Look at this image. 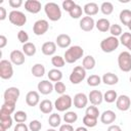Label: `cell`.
Listing matches in <instances>:
<instances>
[{
  "mask_svg": "<svg viewBox=\"0 0 131 131\" xmlns=\"http://www.w3.org/2000/svg\"><path fill=\"white\" fill-rule=\"evenodd\" d=\"M130 110H131V107H130Z\"/></svg>",
  "mask_w": 131,
  "mask_h": 131,
  "instance_id": "6125c7cd",
  "label": "cell"
},
{
  "mask_svg": "<svg viewBox=\"0 0 131 131\" xmlns=\"http://www.w3.org/2000/svg\"><path fill=\"white\" fill-rule=\"evenodd\" d=\"M44 11L47 15V17L52 21H57L61 17V10L58 6V4L54 2H48L44 6Z\"/></svg>",
  "mask_w": 131,
  "mask_h": 131,
  "instance_id": "7a4b0ae2",
  "label": "cell"
},
{
  "mask_svg": "<svg viewBox=\"0 0 131 131\" xmlns=\"http://www.w3.org/2000/svg\"><path fill=\"white\" fill-rule=\"evenodd\" d=\"M88 100L92 105H98L103 100V94L99 90H92L88 95Z\"/></svg>",
  "mask_w": 131,
  "mask_h": 131,
  "instance_id": "e0dca14e",
  "label": "cell"
},
{
  "mask_svg": "<svg viewBox=\"0 0 131 131\" xmlns=\"http://www.w3.org/2000/svg\"><path fill=\"white\" fill-rule=\"evenodd\" d=\"M118 66L121 71L127 73L131 71V54L129 51H123L118 56Z\"/></svg>",
  "mask_w": 131,
  "mask_h": 131,
  "instance_id": "5b68a950",
  "label": "cell"
},
{
  "mask_svg": "<svg viewBox=\"0 0 131 131\" xmlns=\"http://www.w3.org/2000/svg\"><path fill=\"white\" fill-rule=\"evenodd\" d=\"M99 9H100V8L98 7V5H97L95 2L86 3V4L84 5V7H83V11L86 13V15H87V16H91V17H92V15L97 14V12H98Z\"/></svg>",
  "mask_w": 131,
  "mask_h": 131,
  "instance_id": "603a6c76",
  "label": "cell"
},
{
  "mask_svg": "<svg viewBox=\"0 0 131 131\" xmlns=\"http://www.w3.org/2000/svg\"><path fill=\"white\" fill-rule=\"evenodd\" d=\"M41 51L44 55H53L56 51V43L55 42H51V41H48V42H45L43 43L42 47H41Z\"/></svg>",
  "mask_w": 131,
  "mask_h": 131,
  "instance_id": "7402d4cb",
  "label": "cell"
},
{
  "mask_svg": "<svg viewBox=\"0 0 131 131\" xmlns=\"http://www.w3.org/2000/svg\"><path fill=\"white\" fill-rule=\"evenodd\" d=\"M39 108L43 114H49L53 110V104L49 99H44L39 103Z\"/></svg>",
  "mask_w": 131,
  "mask_h": 131,
  "instance_id": "f1b7e54d",
  "label": "cell"
},
{
  "mask_svg": "<svg viewBox=\"0 0 131 131\" xmlns=\"http://www.w3.org/2000/svg\"><path fill=\"white\" fill-rule=\"evenodd\" d=\"M41 128H42V124L38 120H33L29 124V129L31 131H40Z\"/></svg>",
  "mask_w": 131,
  "mask_h": 131,
  "instance_id": "7dc6e473",
  "label": "cell"
},
{
  "mask_svg": "<svg viewBox=\"0 0 131 131\" xmlns=\"http://www.w3.org/2000/svg\"><path fill=\"white\" fill-rule=\"evenodd\" d=\"M110 33L112 36L114 37H118V36H121L122 35V27L118 24H114V25H111V28H110Z\"/></svg>",
  "mask_w": 131,
  "mask_h": 131,
  "instance_id": "7bdbcfd3",
  "label": "cell"
},
{
  "mask_svg": "<svg viewBox=\"0 0 131 131\" xmlns=\"http://www.w3.org/2000/svg\"><path fill=\"white\" fill-rule=\"evenodd\" d=\"M47 76H48L49 81H52V82H55V83L61 81V79H62V73L58 69H52V70H50L48 72Z\"/></svg>",
  "mask_w": 131,
  "mask_h": 131,
  "instance_id": "4316f807",
  "label": "cell"
},
{
  "mask_svg": "<svg viewBox=\"0 0 131 131\" xmlns=\"http://www.w3.org/2000/svg\"><path fill=\"white\" fill-rule=\"evenodd\" d=\"M7 44V38L4 36V35H1L0 36V48H4Z\"/></svg>",
  "mask_w": 131,
  "mask_h": 131,
  "instance_id": "db71d44e",
  "label": "cell"
},
{
  "mask_svg": "<svg viewBox=\"0 0 131 131\" xmlns=\"http://www.w3.org/2000/svg\"><path fill=\"white\" fill-rule=\"evenodd\" d=\"M119 45H120L119 39L114 36L106 37L100 42V48L105 53H111V52L115 51L119 47Z\"/></svg>",
  "mask_w": 131,
  "mask_h": 131,
  "instance_id": "3957f363",
  "label": "cell"
},
{
  "mask_svg": "<svg viewBox=\"0 0 131 131\" xmlns=\"http://www.w3.org/2000/svg\"><path fill=\"white\" fill-rule=\"evenodd\" d=\"M127 48H128V49H129V50L131 51V41H130V43H129V44L127 45Z\"/></svg>",
  "mask_w": 131,
  "mask_h": 131,
  "instance_id": "6f0895ef",
  "label": "cell"
},
{
  "mask_svg": "<svg viewBox=\"0 0 131 131\" xmlns=\"http://www.w3.org/2000/svg\"><path fill=\"white\" fill-rule=\"evenodd\" d=\"M15 111V104H11V103H7V102H4L1 106V110H0V113L2 114H6V115H11L13 114Z\"/></svg>",
  "mask_w": 131,
  "mask_h": 131,
  "instance_id": "8d00e7d4",
  "label": "cell"
},
{
  "mask_svg": "<svg viewBox=\"0 0 131 131\" xmlns=\"http://www.w3.org/2000/svg\"><path fill=\"white\" fill-rule=\"evenodd\" d=\"M9 57H10V61L15 66H21L26 61L25 53L20 50H12L10 52Z\"/></svg>",
  "mask_w": 131,
  "mask_h": 131,
  "instance_id": "4fadbf2b",
  "label": "cell"
},
{
  "mask_svg": "<svg viewBox=\"0 0 131 131\" xmlns=\"http://www.w3.org/2000/svg\"><path fill=\"white\" fill-rule=\"evenodd\" d=\"M83 124H84L86 127H89V128L95 127V126L97 125V119L85 115V116L83 117Z\"/></svg>",
  "mask_w": 131,
  "mask_h": 131,
  "instance_id": "b9f144b4",
  "label": "cell"
},
{
  "mask_svg": "<svg viewBox=\"0 0 131 131\" xmlns=\"http://www.w3.org/2000/svg\"><path fill=\"white\" fill-rule=\"evenodd\" d=\"M80 29L84 32H90L95 27V21L91 16H84L80 19Z\"/></svg>",
  "mask_w": 131,
  "mask_h": 131,
  "instance_id": "9a60e30c",
  "label": "cell"
},
{
  "mask_svg": "<svg viewBox=\"0 0 131 131\" xmlns=\"http://www.w3.org/2000/svg\"><path fill=\"white\" fill-rule=\"evenodd\" d=\"M49 29V24L46 19H38L33 26V33L36 36L44 35Z\"/></svg>",
  "mask_w": 131,
  "mask_h": 131,
  "instance_id": "30bf717a",
  "label": "cell"
},
{
  "mask_svg": "<svg viewBox=\"0 0 131 131\" xmlns=\"http://www.w3.org/2000/svg\"><path fill=\"white\" fill-rule=\"evenodd\" d=\"M86 77V70L81 67V66H77L74 68V70L72 71L71 75H70V81L72 84H80Z\"/></svg>",
  "mask_w": 131,
  "mask_h": 131,
  "instance_id": "ba28073f",
  "label": "cell"
},
{
  "mask_svg": "<svg viewBox=\"0 0 131 131\" xmlns=\"http://www.w3.org/2000/svg\"><path fill=\"white\" fill-rule=\"evenodd\" d=\"M38 91L43 95H48L54 90V85L48 80H42L37 85Z\"/></svg>",
  "mask_w": 131,
  "mask_h": 131,
  "instance_id": "7c38bea8",
  "label": "cell"
},
{
  "mask_svg": "<svg viewBox=\"0 0 131 131\" xmlns=\"http://www.w3.org/2000/svg\"><path fill=\"white\" fill-rule=\"evenodd\" d=\"M7 16V12L6 9L3 6H0V20H4Z\"/></svg>",
  "mask_w": 131,
  "mask_h": 131,
  "instance_id": "f5cc1de1",
  "label": "cell"
},
{
  "mask_svg": "<svg viewBox=\"0 0 131 131\" xmlns=\"http://www.w3.org/2000/svg\"><path fill=\"white\" fill-rule=\"evenodd\" d=\"M101 78L98 76V75H91L87 78V84L91 87H95V86H98L100 83H101Z\"/></svg>",
  "mask_w": 131,
  "mask_h": 131,
  "instance_id": "74e56055",
  "label": "cell"
},
{
  "mask_svg": "<svg viewBox=\"0 0 131 131\" xmlns=\"http://www.w3.org/2000/svg\"><path fill=\"white\" fill-rule=\"evenodd\" d=\"M31 72H32V74H33L34 77L41 78V77H43L45 75V67L42 63H35L32 67Z\"/></svg>",
  "mask_w": 131,
  "mask_h": 131,
  "instance_id": "484cf974",
  "label": "cell"
},
{
  "mask_svg": "<svg viewBox=\"0 0 131 131\" xmlns=\"http://www.w3.org/2000/svg\"><path fill=\"white\" fill-rule=\"evenodd\" d=\"M120 20L121 23L124 25V26H127L129 25V23L131 21V10L129 9H123L121 12H120Z\"/></svg>",
  "mask_w": 131,
  "mask_h": 131,
  "instance_id": "4dcf8cb0",
  "label": "cell"
},
{
  "mask_svg": "<svg viewBox=\"0 0 131 131\" xmlns=\"http://www.w3.org/2000/svg\"><path fill=\"white\" fill-rule=\"evenodd\" d=\"M26 103L29 106H35L40 103V95L37 91H29L26 95Z\"/></svg>",
  "mask_w": 131,
  "mask_h": 131,
  "instance_id": "ffe728a7",
  "label": "cell"
},
{
  "mask_svg": "<svg viewBox=\"0 0 131 131\" xmlns=\"http://www.w3.org/2000/svg\"><path fill=\"white\" fill-rule=\"evenodd\" d=\"M29 126H27L25 123H17L14 127V131H29Z\"/></svg>",
  "mask_w": 131,
  "mask_h": 131,
  "instance_id": "681fc988",
  "label": "cell"
},
{
  "mask_svg": "<svg viewBox=\"0 0 131 131\" xmlns=\"http://www.w3.org/2000/svg\"><path fill=\"white\" fill-rule=\"evenodd\" d=\"M75 131H88V130H87L86 127H82V126H81V127H78Z\"/></svg>",
  "mask_w": 131,
  "mask_h": 131,
  "instance_id": "9f6ffc18",
  "label": "cell"
},
{
  "mask_svg": "<svg viewBox=\"0 0 131 131\" xmlns=\"http://www.w3.org/2000/svg\"><path fill=\"white\" fill-rule=\"evenodd\" d=\"M20 95L19 89L16 87H8L3 94L4 97V102L11 103V104H16V101L18 100V97Z\"/></svg>",
  "mask_w": 131,
  "mask_h": 131,
  "instance_id": "9c48e42d",
  "label": "cell"
},
{
  "mask_svg": "<svg viewBox=\"0 0 131 131\" xmlns=\"http://www.w3.org/2000/svg\"><path fill=\"white\" fill-rule=\"evenodd\" d=\"M37 49L34 43L32 42H28L26 44H23V52L25 53V55L27 56H33L36 53Z\"/></svg>",
  "mask_w": 131,
  "mask_h": 131,
  "instance_id": "f546056e",
  "label": "cell"
},
{
  "mask_svg": "<svg viewBox=\"0 0 131 131\" xmlns=\"http://www.w3.org/2000/svg\"><path fill=\"white\" fill-rule=\"evenodd\" d=\"M129 80H130V83H131V76H130V79Z\"/></svg>",
  "mask_w": 131,
  "mask_h": 131,
  "instance_id": "94428289",
  "label": "cell"
},
{
  "mask_svg": "<svg viewBox=\"0 0 131 131\" xmlns=\"http://www.w3.org/2000/svg\"><path fill=\"white\" fill-rule=\"evenodd\" d=\"M13 119L11 118V115H6L0 113V131H6L12 126Z\"/></svg>",
  "mask_w": 131,
  "mask_h": 131,
  "instance_id": "d6986e66",
  "label": "cell"
},
{
  "mask_svg": "<svg viewBox=\"0 0 131 131\" xmlns=\"http://www.w3.org/2000/svg\"><path fill=\"white\" fill-rule=\"evenodd\" d=\"M27 118H28L27 113L24 111H17L13 115V120L16 123H25L27 121Z\"/></svg>",
  "mask_w": 131,
  "mask_h": 131,
  "instance_id": "ab89813d",
  "label": "cell"
},
{
  "mask_svg": "<svg viewBox=\"0 0 131 131\" xmlns=\"http://www.w3.org/2000/svg\"><path fill=\"white\" fill-rule=\"evenodd\" d=\"M71 42H72L71 37L68 34H60L56 37V40H55L56 45L60 48H69L71 45Z\"/></svg>",
  "mask_w": 131,
  "mask_h": 131,
  "instance_id": "44dd1931",
  "label": "cell"
},
{
  "mask_svg": "<svg viewBox=\"0 0 131 131\" xmlns=\"http://www.w3.org/2000/svg\"><path fill=\"white\" fill-rule=\"evenodd\" d=\"M100 10L101 12L104 14V15H110L113 13L114 11V5L112 2H108V1H105V2H102V4L100 5Z\"/></svg>",
  "mask_w": 131,
  "mask_h": 131,
  "instance_id": "1f68e13d",
  "label": "cell"
},
{
  "mask_svg": "<svg viewBox=\"0 0 131 131\" xmlns=\"http://www.w3.org/2000/svg\"><path fill=\"white\" fill-rule=\"evenodd\" d=\"M107 131H122L121 127L119 125H111L108 128H107Z\"/></svg>",
  "mask_w": 131,
  "mask_h": 131,
  "instance_id": "11a10c76",
  "label": "cell"
},
{
  "mask_svg": "<svg viewBox=\"0 0 131 131\" xmlns=\"http://www.w3.org/2000/svg\"><path fill=\"white\" fill-rule=\"evenodd\" d=\"M25 9L30 13H38L41 10V2L38 0H27L25 2Z\"/></svg>",
  "mask_w": 131,
  "mask_h": 131,
  "instance_id": "2e32d148",
  "label": "cell"
},
{
  "mask_svg": "<svg viewBox=\"0 0 131 131\" xmlns=\"http://www.w3.org/2000/svg\"><path fill=\"white\" fill-rule=\"evenodd\" d=\"M66 89H67V87H66L64 83H63V82H61V81H59V82H56V83L54 84V91H55L56 93L60 94V95L64 94V92H66Z\"/></svg>",
  "mask_w": 131,
  "mask_h": 131,
  "instance_id": "f6af8a7d",
  "label": "cell"
},
{
  "mask_svg": "<svg viewBox=\"0 0 131 131\" xmlns=\"http://www.w3.org/2000/svg\"><path fill=\"white\" fill-rule=\"evenodd\" d=\"M128 28H129V30H130V31H131V21H130V23H129V25H128Z\"/></svg>",
  "mask_w": 131,
  "mask_h": 131,
  "instance_id": "91938a15",
  "label": "cell"
},
{
  "mask_svg": "<svg viewBox=\"0 0 131 131\" xmlns=\"http://www.w3.org/2000/svg\"><path fill=\"white\" fill-rule=\"evenodd\" d=\"M75 6H76V3L73 0H64L62 2V8L68 12H70Z\"/></svg>",
  "mask_w": 131,
  "mask_h": 131,
  "instance_id": "c3c4849f",
  "label": "cell"
},
{
  "mask_svg": "<svg viewBox=\"0 0 131 131\" xmlns=\"http://www.w3.org/2000/svg\"><path fill=\"white\" fill-rule=\"evenodd\" d=\"M85 115H87L89 117H92V118H95V119H98V116L100 114H99V110L97 108L96 105H90V106H87Z\"/></svg>",
  "mask_w": 131,
  "mask_h": 131,
  "instance_id": "f35d334b",
  "label": "cell"
},
{
  "mask_svg": "<svg viewBox=\"0 0 131 131\" xmlns=\"http://www.w3.org/2000/svg\"><path fill=\"white\" fill-rule=\"evenodd\" d=\"M58 131H75V130H74V127L72 126V124H67L66 123L63 125H60Z\"/></svg>",
  "mask_w": 131,
  "mask_h": 131,
  "instance_id": "816d5d0a",
  "label": "cell"
},
{
  "mask_svg": "<svg viewBox=\"0 0 131 131\" xmlns=\"http://www.w3.org/2000/svg\"><path fill=\"white\" fill-rule=\"evenodd\" d=\"M48 123L52 128H56V127H58L60 125L61 118H60V116L58 114H52V115H50V117L48 119Z\"/></svg>",
  "mask_w": 131,
  "mask_h": 131,
  "instance_id": "836d02e7",
  "label": "cell"
},
{
  "mask_svg": "<svg viewBox=\"0 0 131 131\" xmlns=\"http://www.w3.org/2000/svg\"><path fill=\"white\" fill-rule=\"evenodd\" d=\"M63 120L67 124H73L78 120V115L75 112L69 111L63 115Z\"/></svg>",
  "mask_w": 131,
  "mask_h": 131,
  "instance_id": "d590c367",
  "label": "cell"
},
{
  "mask_svg": "<svg viewBox=\"0 0 131 131\" xmlns=\"http://www.w3.org/2000/svg\"><path fill=\"white\" fill-rule=\"evenodd\" d=\"M88 96L85 94V93H77L75 96H74V99H73V103H74V106L77 107V108H84L87 103H88Z\"/></svg>",
  "mask_w": 131,
  "mask_h": 131,
  "instance_id": "5bb4252c",
  "label": "cell"
},
{
  "mask_svg": "<svg viewBox=\"0 0 131 131\" xmlns=\"http://www.w3.org/2000/svg\"><path fill=\"white\" fill-rule=\"evenodd\" d=\"M116 106L118 110L122 111V112H126L128 110H130L131 107V99L128 95L122 94L120 96H118L117 100H116Z\"/></svg>",
  "mask_w": 131,
  "mask_h": 131,
  "instance_id": "8fae6325",
  "label": "cell"
},
{
  "mask_svg": "<svg viewBox=\"0 0 131 131\" xmlns=\"http://www.w3.org/2000/svg\"><path fill=\"white\" fill-rule=\"evenodd\" d=\"M8 19L9 21L16 26V27H23L26 25L27 23V16L24 12L19 11V10H12L9 12L8 14Z\"/></svg>",
  "mask_w": 131,
  "mask_h": 131,
  "instance_id": "8992f818",
  "label": "cell"
},
{
  "mask_svg": "<svg viewBox=\"0 0 131 131\" xmlns=\"http://www.w3.org/2000/svg\"><path fill=\"white\" fill-rule=\"evenodd\" d=\"M116 119H117V115L115 114V112L111 110H106L100 115V121L104 125H111L116 121Z\"/></svg>",
  "mask_w": 131,
  "mask_h": 131,
  "instance_id": "ac0fdd59",
  "label": "cell"
},
{
  "mask_svg": "<svg viewBox=\"0 0 131 131\" xmlns=\"http://www.w3.org/2000/svg\"><path fill=\"white\" fill-rule=\"evenodd\" d=\"M17 39H18V41H19L20 43L26 44V43H28V41H29V35H28V33H27L25 30H20V31L17 33Z\"/></svg>",
  "mask_w": 131,
  "mask_h": 131,
  "instance_id": "bcb514c9",
  "label": "cell"
},
{
  "mask_svg": "<svg viewBox=\"0 0 131 131\" xmlns=\"http://www.w3.org/2000/svg\"><path fill=\"white\" fill-rule=\"evenodd\" d=\"M51 63L52 66L55 68V69H58V68H62L66 63V60L63 57H61L60 55H53L51 57Z\"/></svg>",
  "mask_w": 131,
  "mask_h": 131,
  "instance_id": "e575fe53",
  "label": "cell"
},
{
  "mask_svg": "<svg viewBox=\"0 0 131 131\" xmlns=\"http://www.w3.org/2000/svg\"><path fill=\"white\" fill-rule=\"evenodd\" d=\"M95 63H96L95 58H94L92 55H87V56H85V57L83 58V60H82V67H83L86 71H87V70H92V69H94Z\"/></svg>",
  "mask_w": 131,
  "mask_h": 131,
  "instance_id": "83f0119b",
  "label": "cell"
},
{
  "mask_svg": "<svg viewBox=\"0 0 131 131\" xmlns=\"http://www.w3.org/2000/svg\"><path fill=\"white\" fill-rule=\"evenodd\" d=\"M73 104V99L69 94L60 95L54 102V107L58 112H66L68 111Z\"/></svg>",
  "mask_w": 131,
  "mask_h": 131,
  "instance_id": "277c9868",
  "label": "cell"
},
{
  "mask_svg": "<svg viewBox=\"0 0 131 131\" xmlns=\"http://www.w3.org/2000/svg\"><path fill=\"white\" fill-rule=\"evenodd\" d=\"M119 41H120V43H121L122 45H124V46L127 47V45H128V44L130 43V41H131V33H129V32H124V33H122V35L120 36Z\"/></svg>",
  "mask_w": 131,
  "mask_h": 131,
  "instance_id": "ee69618b",
  "label": "cell"
},
{
  "mask_svg": "<svg viewBox=\"0 0 131 131\" xmlns=\"http://www.w3.org/2000/svg\"><path fill=\"white\" fill-rule=\"evenodd\" d=\"M13 76L12 62L7 59H2L0 61V77L3 80H9Z\"/></svg>",
  "mask_w": 131,
  "mask_h": 131,
  "instance_id": "52a82bcc",
  "label": "cell"
},
{
  "mask_svg": "<svg viewBox=\"0 0 131 131\" xmlns=\"http://www.w3.org/2000/svg\"><path fill=\"white\" fill-rule=\"evenodd\" d=\"M84 54V50L81 46L79 45H74V46H70L63 55V58L66 60V62L68 63H74L77 60H79Z\"/></svg>",
  "mask_w": 131,
  "mask_h": 131,
  "instance_id": "6da1fadb",
  "label": "cell"
},
{
  "mask_svg": "<svg viewBox=\"0 0 131 131\" xmlns=\"http://www.w3.org/2000/svg\"><path fill=\"white\" fill-rule=\"evenodd\" d=\"M46 131H57V130H55L54 128H49V129H47Z\"/></svg>",
  "mask_w": 131,
  "mask_h": 131,
  "instance_id": "680465c9",
  "label": "cell"
},
{
  "mask_svg": "<svg viewBox=\"0 0 131 131\" xmlns=\"http://www.w3.org/2000/svg\"><path fill=\"white\" fill-rule=\"evenodd\" d=\"M118 98V94L115 90H107L104 94H103V100L107 103H112L115 102Z\"/></svg>",
  "mask_w": 131,
  "mask_h": 131,
  "instance_id": "d6a6232c",
  "label": "cell"
},
{
  "mask_svg": "<svg viewBox=\"0 0 131 131\" xmlns=\"http://www.w3.org/2000/svg\"><path fill=\"white\" fill-rule=\"evenodd\" d=\"M101 80L105 85L112 86V85H116L119 82V77L116 74H113V73H105L102 76Z\"/></svg>",
  "mask_w": 131,
  "mask_h": 131,
  "instance_id": "cb8c5ba5",
  "label": "cell"
},
{
  "mask_svg": "<svg viewBox=\"0 0 131 131\" xmlns=\"http://www.w3.org/2000/svg\"><path fill=\"white\" fill-rule=\"evenodd\" d=\"M95 27H96V29H97L99 32L105 33V32L110 31L111 23H110V20L106 19V18H99V19L95 23Z\"/></svg>",
  "mask_w": 131,
  "mask_h": 131,
  "instance_id": "d4e9b609",
  "label": "cell"
},
{
  "mask_svg": "<svg viewBox=\"0 0 131 131\" xmlns=\"http://www.w3.org/2000/svg\"><path fill=\"white\" fill-rule=\"evenodd\" d=\"M8 4L12 8H18V7H20L23 5V1L21 0H9Z\"/></svg>",
  "mask_w": 131,
  "mask_h": 131,
  "instance_id": "f907efd6",
  "label": "cell"
},
{
  "mask_svg": "<svg viewBox=\"0 0 131 131\" xmlns=\"http://www.w3.org/2000/svg\"><path fill=\"white\" fill-rule=\"evenodd\" d=\"M82 13H83V9L78 4H76V6L69 12V14L72 18H80L82 16Z\"/></svg>",
  "mask_w": 131,
  "mask_h": 131,
  "instance_id": "60d3db41",
  "label": "cell"
}]
</instances>
